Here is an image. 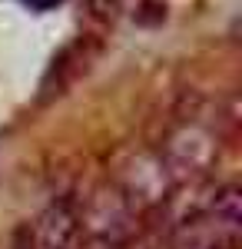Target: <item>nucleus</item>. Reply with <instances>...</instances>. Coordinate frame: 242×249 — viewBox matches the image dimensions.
Here are the masks:
<instances>
[{"label":"nucleus","mask_w":242,"mask_h":249,"mask_svg":"<svg viewBox=\"0 0 242 249\" xmlns=\"http://www.w3.org/2000/svg\"><path fill=\"white\" fill-rule=\"evenodd\" d=\"M20 249H83L73 199H56L20 232Z\"/></svg>","instance_id":"nucleus-3"},{"label":"nucleus","mask_w":242,"mask_h":249,"mask_svg":"<svg viewBox=\"0 0 242 249\" xmlns=\"http://www.w3.org/2000/svg\"><path fill=\"white\" fill-rule=\"evenodd\" d=\"M203 249H239V239H209Z\"/></svg>","instance_id":"nucleus-5"},{"label":"nucleus","mask_w":242,"mask_h":249,"mask_svg":"<svg viewBox=\"0 0 242 249\" xmlns=\"http://www.w3.org/2000/svg\"><path fill=\"white\" fill-rule=\"evenodd\" d=\"M76 216L83 249H126L139 236V210L113 183L96 186L76 206Z\"/></svg>","instance_id":"nucleus-1"},{"label":"nucleus","mask_w":242,"mask_h":249,"mask_svg":"<svg viewBox=\"0 0 242 249\" xmlns=\"http://www.w3.org/2000/svg\"><path fill=\"white\" fill-rule=\"evenodd\" d=\"M113 186L123 193L136 210H153V206H163V203L169 199L173 176H169L163 156L133 153L130 160L120 166V176H116Z\"/></svg>","instance_id":"nucleus-2"},{"label":"nucleus","mask_w":242,"mask_h":249,"mask_svg":"<svg viewBox=\"0 0 242 249\" xmlns=\"http://www.w3.org/2000/svg\"><path fill=\"white\" fill-rule=\"evenodd\" d=\"M212 160H216V140H212V133H206L199 126H183V130H176V133L169 136L166 156H163L173 183L206 176V170L212 166Z\"/></svg>","instance_id":"nucleus-4"},{"label":"nucleus","mask_w":242,"mask_h":249,"mask_svg":"<svg viewBox=\"0 0 242 249\" xmlns=\"http://www.w3.org/2000/svg\"><path fill=\"white\" fill-rule=\"evenodd\" d=\"M23 3H27L30 10H50V7H56L60 0H23Z\"/></svg>","instance_id":"nucleus-6"}]
</instances>
